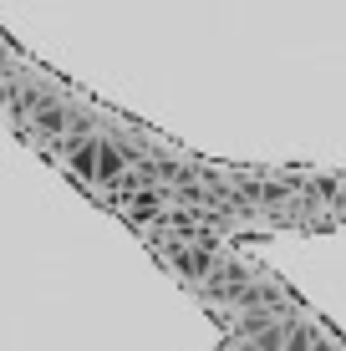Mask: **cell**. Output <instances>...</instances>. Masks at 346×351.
Wrapping results in <instances>:
<instances>
[{"label": "cell", "instance_id": "obj_1", "mask_svg": "<svg viewBox=\"0 0 346 351\" xmlns=\"http://www.w3.org/2000/svg\"><path fill=\"white\" fill-rule=\"evenodd\" d=\"M66 153H71V173L82 178V184H97V143L92 138H82V143H66Z\"/></svg>", "mask_w": 346, "mask_h": 351}, {"label": "cell", "instance_id": "obj_2", "mask_svg": "<svg viewBox=\"0 0 346 351\" xmlns=\"http://www.w3.org/2000/svg\"><path fill=\"white\" fill-rule=\"evenodd\" d=\"M127 158H138V153L117 148V143H97V184H112V178H123Z\"/></svg>", "mask_w": 346, "mask_h": 351}, {"label": "cell", "instance_id": "obj_3", "mask_svg": "<svg viewBox=\"0 0 346 351\" xmlns=\"http://www.w3.org/2000/svg\"><path fill=\"white\" fill-rule=\"evenodd\" d=\"M36 128H41V132H56V138H62V132H66V107H56V102H36Z\"/></svg>", "mask_w": 346, "mask_h": 351}, {"label": "cell", "instance_id": "obj_4", "mask_svg": "<svg viewBox=\"0 0 346 351\" xmlns=\"http://www.w3.org/2000/svg\"><path fill=\"white\" fill-rule=\"evenodd\" d=\"M173 265H178V270H188V275H209V260L204 255H188V250H173Z\"/></svg>", "mask_w": 346, "mask_h": 351}, {"label": "cell", "instance_id": "obj_5", "mask_svg": "<svg viewBox=\"0 0 346 351\" xmlns=\"http://www.w3.org/2000/svg\"><path fill=\"white\" fill-rule=\"evenodd\" d=\"M158 209V193H138V214H153Z\"/></svg>", "mask_w": 346, "mask_h": 351}]
</instances>
